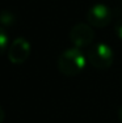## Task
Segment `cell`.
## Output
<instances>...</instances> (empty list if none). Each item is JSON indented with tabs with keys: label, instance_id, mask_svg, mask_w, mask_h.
<instances>
[{
	"label": "cell",
	"instance_id": "1",
	"mask_svg": "<svg viewBox=\"0 0 122 123\" xmlns=\"http://www.w3.org/2000/svg\"><path fill=\"white\" fill-rule=\"evenodd\" d=\"M87 55L77 47L67 49L58 58V69L62 75L74 77L79 75L87 66Z\"/></svg>",
	"mask_w": 122,
	"mask_h": 123
},
{
	"label": "cell",
	"instance_id": "2",
	"mask_svg": "<svg viewBox=\"0 0 122 123\" xmlns=\"http://www.w3.org/2000/svg\"><path fill=\"white\" fill-rule=\"evenodd\" d=\"M87 59L97 69H106L114 62V52L112 47L104 42L93 43L87 51Z\"/></svg>",
	"mask_w": 122,
	"mask_h": 123
},
{
	"label": "cell",
	"instance_id": "3",
	"mask_svg": "<svg viewBox=\"0 0 122 123\" xmlns=\"http://www.w3.org/2000/svg\"><path fill=\"white\" fill-rule=\"evenodd\" d=\"M70 39H71L74 47L77 49H85L93 45L95 41V30L89 24L80 22L72 26L70 31Z\"/></svg>",
	"mask_w": 122,
	"mask_h": 123
},
{
	"label": "cell",
	"instance_id": "4",
	"mask_svg": "<svg viewBox=\"0 0 122 123\" xmlns=\"http://www.w3.org/2000/svg\"><path fill=\"white\" fill-rule=\"evenodd\" d=\"M112 9L104 3L92 5L87 12V21L92 28H105L112 20Z\"/></svg>",
	"mask_w": 122,
	"mask_h": 123
},
{
	"label": "cell",
	"instance_id": "5",
	"mask_svg": "<svg viewBox=\"0 0 122 123\" xmlns=\"http://www.w3.org/2000/svg\"><path fill=\"white\" fill-rule=\"evenodd\" d=\"M30 43L25 38L20 37L12 41V43L8 47V59L13 64H22L30 55Z\"/></svg>",
	"mask_w": 122,
	"mask_h": 123
},
{
	"label": "cell",
	"instance_id": "6",
	"mask_svg": "<svg viewBox=\"0 0 122 123\" xmlns=\"http://www.w3.org/2000/svg\"><path fill=\"white\" fill-rule=\"evenodd\" d=\"M8 47H9V36L4 28L0 26V56L8 51Z\"/></svg>",
	"mask_w": 122,
	"mask_h": 123
},
{
	"label": "cell",
	"instance_id": "7",
	"mask_svg": "<svg viewBox=\"0 0 122 123\" xmlns=\"http://www.w3.org/2000/svg\"><path fill=\"white\" fill-rule=\"evenodd\" d=\"M14 21H16V18H14V16L11 12H8V11L0 12V24L1 25L9 26V25H12Z\"/></svg>",
	"mask_w": 122,
	"mask_h": 123
},
{
	"label": "cell",
	"instance_id": "8",
	"mask_svg": "<svg viewBox=\"0 0 122 123\" xmlns=\"http://www.w3.org/2000/svg\"><path fill=\"white\" fill-rule=\"evenodd\" d=\"M114 30H116V34H117V37L120 38V39H122V18H120L117 22H116Z\"/></svg>",
	"mask_w": 122,
	"mask_h": 123
},
{
	"label": "cell",
	"instance_id": "9",
	"mask_svg": "<svg viewBox=\"0 0 122 123\" xmlns=\"http://www.w3.org/2000/svg\"><path fill=\"white\" fill-rule=\"evenodd\" d=\"M4 117H5L4 110H3V107L0 106V123H3V121H4Z\"/></svg>",
	"mask_w": 122,
	"mask_h": 123
},
{
	"label": "cell",
	"instance_id": "10",
	"mask_svg": "<svg viewBox=\"0 0 122 123\" xmlns=\"http://www.w3.org/2000/svg\"><path fill=\"white\" fill-rule=\"evenodd\" d=\"M118 118H120V121L122 122V105H121L120 109H118Z\"/></svg>",
	"mask_w": 122,
	"mask_h": 123
},
{
	"label": "cell",
	"instance_id": "11",
	"mask_svg": "<svg viewBox=\"0 0 122 123\" xmlns=\"http://www.w3.org/2000/svg\"><path fill=\"white\" fill-rule=\"evenodd\" d=\"M121 85H122V80H121Z\"/></svg>",
	"mask_w": 122,
	"mask_h": 123
}]
</instances>
